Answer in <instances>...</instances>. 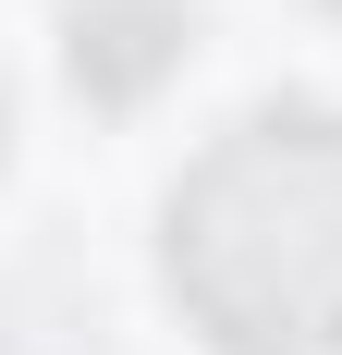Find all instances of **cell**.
Returning a JSON list of instances; mask_svg holds the SVG:
<instances>
[{
    "label": "cell",
    "mask_w": 342,
    "mask_h": 355,
    "mask_svg": "<svg viewBox=\"0 0 342 355\" xmlns=\"http://www.w3.org/2000/svg\"><path fill=\"white\" fill-rule=\"evenodd\" d=\"M159 270L220 355H342V110L281 98L171 184Z\"/></svg>",
    "instance_id": "6da1fadb"
},
{
    "label": "cell",
    "mask_w": 342,
    "mask_h": 355,
    "mask_svg": "<svg viewBox=\"0 0 342 355\" xmlns=\"http://www.w3.org/2000/svg\"><path fill=\"white\" fill-rule=\"evenodd\" d=\"M183 49H196L183 0H73L62 12V73H73V98H98V110L159 98L183 73Z\"/></svg>",
    "instance_id": "7a4b0ae2"
},
{
    "label": "cell",
    "mask_w": 342,
    "mask_h": 355,
    "mask_svg": "<svg viewBox=\"0 0 342 355\" xmlns=\"http://www.w3.org/2000/svg\"><path fill=\"white\" fill-rule=\"evenodd\" d=\"M0 159H12V98H0Z\"/></svg>",
    "instance_id": "3957f363"
},
{
    "label": "cell",
    "mask_w": 342,
    "mask_h": 355,
    "mask_svg": "<svg viewBox=\"0 0 342 355\" xmlns=\"http://www.w3.org/2000/svg\"><path fill=\"white\" fill-rule=\"evenodd\" d=\"M330 12H342V0H330Z\"/></svg>",
    "instance_id": "277c9868"
}]
</instances>
